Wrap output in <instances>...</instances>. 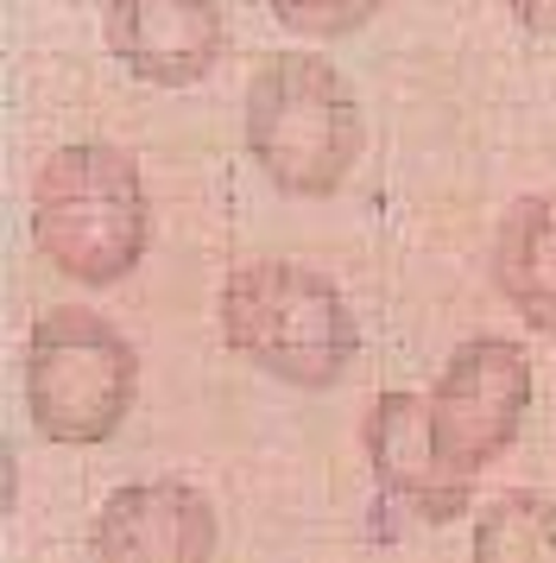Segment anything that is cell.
<instances>
[{"instance_id":"6da1fadb","label":"cell","mask_w":556,"mask_h":563,"mask_svg":"<svg viewBox=\"0 0 556 563\" xmlns=\"http://www.w3.org/2000/svg\"><path fill=\"white\" fill-rule=\"evenodd\" d=\"M32 229L70 279L108 285L146 247V197L133 158L114 146H64L32 190Z\"/></svg>"},{"instance_id":"7a4b0ae2","label":"cell","mask_w":556,"mask_h":563,"mask_svg":"<svg viewBox=\"0 0 556 563\" xmlns=\"http://www.w3.org/2000/svg\"><path fill=\"white\" fill-rule=\"evenodd\" d=\"M222 323L234 335V349L253 355L259 367H273L298 386H329L354 361L360 335L342 305V291L291 260H266L227 279Z\"/></svg>"},{"instance_id":"3957f363","label":"cell","mask_w":556,"mask_h":563,"mask_svg":"<svg viewBox=\"0 0 556 563\" xmlns=\"http://www.w3.org/2000/svg\"><path fill=\"white\" fill-rule=\"evenodd\" d=\"M247 146L285 190L323 197L360 158V108L323 57L285 52L247 89Z\"/></svg>"},{"instance_id":"277c9868","label":"cell","mask_w":556,"mask_h":563,"mask_svg":"<svg viewBox=\"0 0 556 563\" xmlns=\"http://www.w3.org/2000/svg\"><path fill=\"white\" fill-rule=\"evenodd\" d=\"M25 399H32V418L45 437L101 443V437H114L126 399H133V349L96 310H51L32 330Z\"/></svg>"},{"instance_id":"5b68a950","label":"cell","mask_w":556,"mask_h":563,"mask_svg":"<svg viewBox=\"0 0 556 563\" xmlns=\"http://www.w3.org/2000/svg\"><path fill=\"white\" fill-rule=\"evenodd\" d=\"M525 406H531V367L512 342L487 335V342L455 349L443 380L430 386V431H436L443 462L468 482L480 462H493L519 437Z\"/></svg>"},{"instance_id":"8992f818","label":"cell","mask_w":556,"mask_h":563,"mask_svg":"<svg viewBox=\"0 0 556 563\" xmlns=\"http://www.w3.org/2000/svg\"><path fill=\"white\" fill-rule=\"evenodd\" d=\"M96 563H209L215 512L184 482H140L96 512Z\"/></svg>"},{"instance_id":"52a82bcc","label":"cell","mask_w":556,"mask_h":563,"mask_svg":"<svg viewBox=\"0 0 556 563\" xmlns=\"http://www.w3.org/2000/svg\"><path fill=\"white\" fill-rule=\"evenodd\" d=\"M108 45L133 77L146 82H197L222 52V13L209 0H114Z\"/></svg>"},{"instance_id":"ba28073f","label":"cell","mask_w":556,"mask_h":563,"mask_svg":"<svg viewBox=\"0 0 556 563\" xmlns=\"http://www.w3.org/2000/svg\"><path fill=\"white\" fill-rule=\"evenodd\" d=\"M367 450H374L379 482L392 487L399 500H411L424 519H443V512H455L468 500V482L436 450L430 393H386L374 406V424H367Z\"/></svg>"},{"instance_id":"9c48e42d","label":"cell","mask_w":556,"mask_h":563,"mask_svg":"<svg viewBox=\"0 0 556 563\" xmlns=\"http://www.w3.org/2000/svg\"><path fill=\"white\" fill-rule=\"evenodd\" d=\"M500 279L531 323L556 330V197L519 203L500 229Z\"/></svg>"},{"instance_id":"30bf717a","label":"cell","mask_w":556,"mask_h":563,"mask_svg":"<svg viewBox=\"0 0 556 563\" xmlns=\"http://www.w3.org/2000/svg\"><path fill=\"white\" fill-rule=\"evenodd\" d=\"M475 563H556V507L537 494H505L480 512Z\"/></svg>"},{"instance_id":"8fae6325","label":"cell","mask_w":556,"mask_h":563,"mask_svg":"<svg viewBox=\"0 0 556 563\" xmlns=\"http://www.w3.org/2000/svg\"><path fill=\"white\" fill-rule=\"evenodd\" d=\"M379 0H273V13L291 32H316V38H342V32L367 26Z\"/></svg>"},{"instance_id":"7c38bea8","label":"cell","mask_w":556,"mask_h":563,"mask_svg":"<svg viewBox=\"0 0 556 563\" xmlns=\"http://www.w3.org/2000/svg\"><path fill=\"white\" fill-rule=\"evenodd\" d=\"M531 32H556V0H505Z\"/></svg>"}]
</instances>
